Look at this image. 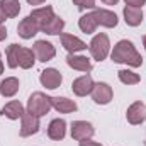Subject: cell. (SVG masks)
<instances>
[{"instance_id": "35", "label": "cell", "mask_w": 146, "mask_h": 146, "mask_svg": "<svg viewBox=\"0 0 146 146\" xmlns=\"http://www.w3.org/2000/svg\"><path fill=\"white\" fill-rule=\"evenodd\" d=\"M145 146H146V141H145Z\"/></svg>"}, {"instance_id": "33", "label": "cell", "mask_w": 146, "mask_h": 146, "mask_svg": "<svg viewBox=\"0 0 146 146\" xmlns=\"http://www.w3.org/2000/svg\"><path fill=\"white\" fill-rule=\"evenodd\" d=\"M3 73V63H2V58H0V75Z\"/></svg>"}, {"instance_id": "24", "label": "cell", "mask_w": 146, "mask_h": 146, "mask_svg": "<svg viewBox=\"0 0 146 146\" xmlns=\"http://www.w3.org/2000/svg\"><path fill=\"white\" fill-rule=\"evenodd\" d=\"M2 9L9 19H14L21 12V2L19 0H2Z\"/></svg>"}, {"instance_id": "3", "label": "cell", "mask_w": 146, "mask_h": 146, "mask_svg": "<svg viewBox=\"0 0 146 146\" xmlns=\"http://www.w3.org/2000/svg\"><path fill=\"white\" fill-rule=\"evenodd\" d=\"M88 51L92 54L94 60L97 61H104L110 53V41H109V36L104 34V33H99L92 37L90 44H88Z\"/></svg>"}, {"instance_id": "20", "label": "cell", "mask_w": 146, "mask_h": 146, "mask_svg": "<svg viewBox=\"0 0 146 146\" xmlns=\"http://www.w3.org/2000/svg\"><path fill=\"white\" fill-rule=\"evenodd\" d=\"M63 29H65V21L61 17H58V15H54L49 22H46L41 27V31L46 33V34H49V36H58V34L61 36L63 34Z\"/></svg>"}, {"instance_id": "27", "label": "cell", "mask_w": 146, "mask_h": 146, "mask_svg": "<svg viewBox=\"0 0 146 146\" xmlns=\"http://www.w3.org/2000/svg\"><path fill=\"white\" fill-rule=\"evenodd\" d=\"M126 2V5H129V7H143L146 3V0H124Z\"/></svg>"}, {"instance_id": "28", "label": "cell", "mask_w": 146, "mask_h": 146, "mask_svg": "<svg viewBox=\"0 0 146 146\" xmlns=\"http://www.w3.org/2000/svg\"><path fill=\"white\" fill-rule=\"evenodd\" d=\"M78 146H102L100 143H97V141H92V139H82Z\"/></svg>"}, {"instance_id": "29", "label": "cell", "mask_w": 146, "mask_h": 146, "mask_svg": "<svg viewBox=\"0 0 146 146\" xmlns=\"http://www.w3.org/2000/svg\"><path fill=\"white\" fill-rule=\"evenodd\" d=\"M5 37H7V29L3 24H0V41H3Z\"/></svg>"}, {"instance_id": "1", "label": "cell", "mask_w": 146, "mask_h": 146, "mask_svg": "<svg viewBox=\"0 0 146 146\" xmlns=\"http://www.w3.org/2000/svg\"><path fill=\"white\" fill-rule=\"evenodd\" d=\"M117 24H119V19H117L115 12L107 10V9H94L92 12H88V14H85V15H82L78 19V27L85 34L95 33V29L99 26L112 29Z\"/></svg>"}, {"instance_id": "7", "label": "cell", "mask_w": 146, "mask_h": 146, "mask_svg": "<svg viewBox=\"0 0 146 146\" xmlns=\"http://www.w3.org/2000/svg\"><path fill=\"white\" fill-rule=\"evenodd\" d=\"M21 136L22 138H29L33 134L39 133V117L33 115L31 112H24L22 117H21Z\"/></svg>"}, {"instance_id": "8", "label": "cell", "mask_w": 146, "mask_h": 146, "mask_svg": "<svg viewBox=\"0 0 146 146\" xmlns=\"http://www.w3.org/2000/svg\"><path fill=\"white\" fill-rule=\"evenodd\" d=\"M39 82L48 90H54V88H58L61 85L63 76H61V73L58 72L56 68H46V70H42L41 75H39Z\"/></svg>"}, {"instance_id": "26", "label": "cell", "mask_w": 146, "mask_h": 146, "mask_svg": "<svg viewBox=\"0 0 146 146\" xmlns=\"http://www.w3.org/2000/svg\"><path fill=\"white\" fill-rule=\"evenodd\" d=\"M78 10H94L95 9V0H73Z\"/></svg>"}, {"instance_id": "32", "label": "cell", "mask_w": 146, "mask_h": 146, "mask_svg": "<svg viewBox=\"0 0 146 146\" xmlns=\"http://www.w3.org/2000/svg\"><path fill=\"white\" fill-rule=\"evenodd\" d=\"M102 2H104L106 5H115V3H117L119 0H102Z\"/></svg>"}, {"instance_id": "16", "label": "cell", "mask_w": 146, "mask_h": 146, "mask_svg": "<svg viewBox=\"0 0 146 146\" xmlns=\"http://www.w3.org/2000/svg\"><path fill=\"white\" fill-rule=\"evenodd\" d=\"M49 100H51L53 109H56L61 114H70V112H75L78 109L76 102L72 99H66V97H49Z\"/></svg>"}, {"instance_id": "15", "label": "cell", "mask_w": 146, "mask_h": 146, "mask_svg": "<svg viewBox=\"0 0 146 146\" xmlns=\"http://www.w3.org/2000/svg\"><path fill=\"white\" fill-rule=\"evenodd\" d=\"M48 136L53 141H61L66 136V122L65 119H53L48 126Z\"/></svg>"}, {"instance_id": "4", "label": "cell", "mask_w": 146, "mask_h": 146, "mask_svg": "<svg viewBox=\"0 0 146 146\" xmlns=\"http://www.w3.org/2000/svg\"><path fill=\"white\" fill-rule=\"evenodd\" d=\"M51 109H53L51 100H49V97H48L46 94H42V92H34V94L29 97V100H27V112H31V114L36 115V117L46 115Z\"/></svg>"}, {"instance_id": "13", "label": "cell", "mask_w": 146, "mask_h": 146, "mask_svg": "<svg viewBox=\"0 0 146 146\" xmlns=\"http://www.w3.org/2000/svg\"><path fill=\"white\" fill-rule=\"evenodd\" d=\"M61 39V46L70 53V54H76V53H80V51H85L87 49V42H83L80 37L73 36V34H61L60 36Z\"/></svg>"}, {"instance_id": "31", "label": "cell", "mask_w": 146, "mask_h": 146, "mask_svg": "<svg viewBox=\"0 0 146 146\" xmlns=\"http://www.w3.org/2000/svg\"><path fill=\"white\" fill-rule=\"evenodd\" d=\"M29 5H41V3H44L46 0H26Z\"/></svg>"}, {"instance_id": "5", "label": "cell", "mask_w": 146, "mask_h": 146, "mask_svg": "<svg viewBox=\"0 0 146 146\" xmlns=\"http://www.w3.org/2000/svg\"><path fill=\"white\" fill-rule=\"evenodd\" d=\"M90 95H92V99H94L95 104H99V106H107L110 100H112V97H114V92H112V87H110L109 83L99 82V83L94 85Z\"/></svg>"}, {"instance_id": "9", "label": "cell", "mask_w": 146, "mask_h": 146, "mask_svg": "<svg viewBox=\"0 0 146 146\" xmlns=\"http://www.w3.org/2000/svg\"><path fill=\"white\" fill-rule=\"evenodd\" d=\"M126 119L129 124L133 126H139L146 121V106L143 102H133L129 107H127V112H126Z\"/></svg>"}, {"instance_id": "30", "label": "cell", "mask_w": 146, "mask_h": 146, "mask_svg": "<svg viewBox=\"0 0 146 146\" xmlns=\"http://www.w3.org/2000/svg\"><path fill=\"white\" fill-rule=\"evenodd\" d=\"M5 19H7V15H5V12H3V9H2V2H0V24H3Z\"/></svg>"}, {"instance_id": "21", "label": "cell", "mask_w": 146, "mask_h": 146, "mask_svg": "<svg viewBox=\"0 0 146 146\" xmlns=\"http://www.w3.org/2000/svg\"><path fill=\"white\" fill-rule=\"evenodd\" d=\"M19 80L15 76H9L5 80H2L0 83V95L2 97H14L19 92Z\"/></svg>"}, {"instance_id": "34", "label": "cell", "mask_w": 146, "mask_h": 146, "mask_svg": "<svg viewBox=\"0 0 146 146\" xmlns=\"http://www.w3.org/2000/svg\"><path fill=\"white\" fill-rule=\"evenodd\" d=\"M143 46H145V49H146V36L143 37Z\"/></svg>"}, {"instance_id": "6", "label": "cell", "mask_w": 146, "mask_h": 146, "mask_svg": "<svg viewBox=\"0 0 146 146\" xmlns=\"http://www.w3.org/2000/svg\"><path fill=\"white\" fill-rule=\"evenodd\" d=\"M33 51L36 54V60L41 63H46V61H51L54 56H56V48L49 42V41H36L34 46H33Z\"/></svg>"}, {"instance_id": "10", "label": "cell", "mask_w": 146, "mask_h": 146, "mask_svg": "<svg viewBox=\"0 0 146 146\" xmlns=\"http://www.w3.org/2000/svg\"><path fill=\"white\" fill-rule=\"evenodd\" d=\"M94 133H95L94 126L87 121H73L72 122V138L76 141L90 139L94 136Z\"/></svg>"}, {"instance_id": "12", "label": "cell", "mask_w": 146, "mask_h": 146, "mask_svg": "<svg viewBox=\"0 0 146 146\" xmlns=\"http://www.w3.org/2000/svg\"><path fill=\"white\" fill-rule=\"evenodd\" d=\"M39 31H41L39 24L31 15H27L26 19H22L19 22V26H17V33H19V36L22 37V39H33Z\"/></svg>"}, {"instance_id": "23", "label": "cell", "mask_w": 146, "mask_h": 146, "mask_svg": "<svg viewBox=\"0 0 146 146\" xmlns=\"http://www.w3.org/2000/svg\"><path fill=\"white\" fill-rule=\"evenodd\" d=\"M19 51H21V44H10L7 48L5 56H7L9 68H17L19 66Z\"/></svg>"}, {"instance_id": "22", "label": "cell", "mask_w": 146, "mask_h": 146, "mask_svg": "<svg viewBox=\"0 0 146 146\" xmlns=\"http://www.w3.org/2000/svg\"><path fill=\"white\" fill-rule=\"evenodd\" d=\"M34 63H36V54H34V51L29 49V48L21 46V51H19V66L24 68V70H29V68L34 66Z\"/></svg>"}, {"instance_id": "14", "label": "cell", "mask_w": 146, "mask_h": 146, "mask_svg": "<svg viewBox=\"0 0 146 146\" xmlns=\"http://www.w3.org/2000/svg\"><path fill=\"white\" fill-rule=\"evenodd\" d=\"M66 65L73 70H76V72H85V73L92 72V68H94L92 61L83 54H68L66 56Z\"/></svg>"}, {"instance_id": "19", "label": "cell", "mask_w": 146, "mask_h": 146, "mask_svg": "<svg viewBox=\"0 0 146 146\" xmlns=\"http://www.w3.org/2000/svg\"><path fill=\"white\" fill-rule=\"evenodd\" d=\"M29 15L39 24V27H42L46 22H49L54 17V10H53V7L46 5V7H41V9H34Z\"/></svg>"}, {"instance_id": "25", "label": "cell", "mask_w": 146, "mask_h": 146, "mask_svg": "<svg viewBox=\"0 0 146 146\" xmlns=\"http://www.w3.org/2000/svg\"><path fill=\"white\" fill-rule=\"evenodd\" d=\"M117 76H119V80L124 83V85H136V83H139V75L134 72H131V70H119L117 72Z\"/></svg>"}, {"instance_id": "2", "label": "cell", "mask_w": 146, "mask_h": 146, "mask_svg": "<svg viewBox=\"0 0 146 146\" xmlns=\"http://www.w3.org/2000/svg\"><path fill=\"white\" fill-rule=\"evenodd\" d=\"M110 58L114 63H122L131 68H139L143 65V56L136 51L134 44L127 39H121L115 42L114 49L110 51Z\"/></svg>"}, {"instance_id": "18", "label": "cell", "mask_w": 146, "mask_h": 146, "mask_svg": "<svg viewBox=\"0 0 146 146\" xmlns=\"http://www.w3.org/2000/svg\"><path fill=\"white\" fill-rule=\"evenodd\" d=\"M122 14H124L126 24L131 26V27H138V26L143 22V17H145L143 10H141L139 7H129V5L124 7V12H122Z\"/></svg>"}, {"instance_id": "17", "label": "cell", "mask_w": 146, "mask_h": 146, "mask_svg": "<svg viewBox=\"0 0 146 146\" xmlns=\"http://www.w3.org/2000/svg\"><path fill=\"white\" fill-rule=\"evenodd\" d=\"M24 112H26V110H24V106H22L19 100H10L9 104H5V106L0 109V114L5 115V117H9L10 121L21 119Z\"/></svg>"}, {"instance_id": "11", "label": "cell", "mask_w": 146, "mask_h": 146, "mask_svg": "<svg viewBox=\"0 0 146 146\" xmlns=\"http://www.w3.org/2000/svg\"><path fill=\"white\" fill-rule=\"evenodd\" d=\"M94 85L95 83H94V80H92L90 75H82V76H78L72 83V90L76 97H87V95L92 94Z\"/></svg>"}]
</instances>
